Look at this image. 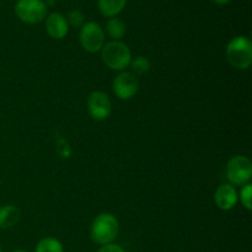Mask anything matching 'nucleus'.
<instances>
[{
    "mask_svg": "<svg viewBox=\"0 0 252 252\" xmlns=\"http://www.w3.org/2000/svg\"><path fill=\"white\" fill-rule=\"evenodd\" d=\"M120 224L115 216L110 213H101L94 219L91 224L90 235L93 241L98 245H107L117 238Z\"/></svg>",
    "mask_w": 252,
    "mask_h": 252,
    "instance_id": "f257e3e1",
    "label": "nucleus"
},
{
    "mask_svg": "<svg viewBox=\"0 0 252 252\" xmlns=\"http://www.w3.org/2000/svg\"><path fill=\"white\" fill-rule=\"evenodd\" d=\"M226 58L234 68L246 70L252 63V42L249 37H234L226 47Z\"/></svg>",
    "mask_w": 252,
    "mask_h": 252,
    "instance_id": "f03ea898",
    "label": "nucleus"
},
{
    "mask_svg": "<svg viewBox=\"0 0 252 252\" xmlns=\"http://www.w3.org/2000/svg\"><path fill=\"white\" fill-rule=\"evenodd\" d=\"M103 63L112 70H125L132 62V53L126 43L112 41L106 43L101 49Z\"/></svg>",
    "mask_w": 252,
    "mask_h": 252,
    "instance_id": "7ed1b4c3",
    "label": "nucleus"
},
{
    "mask_svg": "<svg viewBox=\"0 0 252 252\" xmlns=\"http://www.w3.org/2000/svg\"><path fill=\"white\" fill-rule=\"evenodd\" d=\"M15 14L25 24H39L47 17L48 6L43 0H19L15 5Z\"/></svg>",
    "mask_w": 252,
    "mask_h": 252,
    "instance_id": "20e7f679",
    "label": "nucleus"
},
{
    "mask_svg": "<svg viewBox=\"0 0 252 252\" xmlns=\"http://www.w3.org/2000/svg\"><path fill=\"white\" fill-rule=\"evenodd\" d=\"M226 176L230 185L245 186L252 177V164L250 159L244 155H235L226 165Z\"/></svg>",
    "mask_w": 252,
    "mask_h": 252,
    "instance_id": "39448f33",
    "label": "nucleus"
},
{
    "mask_svg": "<svg viewBox=\"0 0 252 252\" xmlns=\"http://www.w3.org/2000/svg\"><path fill=\"white\" fill-rule=\"evenodd\" d=\"M80 44L85 51L90 53H96L105 46V32L97 22L89 21L81 26L79 34Z\"/></svg>",
    "mask_w": 252,
    "mask_h": 252,
    "instance_id": "423d86ee",
    "label": "nucleus"
},
{
    "mask_svg": "<svg viewBox=\"0 0 252 252\" xmlns=\"http://www.w3.org/2000/svg\"><path fill=\"white\" fill-rule=\"evenodd\" d=\"M139 89L137 75L130 71H122L113 80V93L121 100H129Z\"/></svg>",
    "mask_w": 252,
    "mask_h": 252,
    "instance_id": "0eeeda50",
    "label": "nucleus"
},
{
    "mask_svg": "<svg viewBox=\"0 0 252 252\" xmlns=\"http://www.w3.org/2000/svg\"><path fill=\"white\" fill-rule=\"evenodd\" d=\"M88 110L94 120L105 121L112 111L110 97L102 91H94L88 98Z\"/></svg>",
    "mask_w": 252,
    "mask_h": 252,
    "instance_id": "6e6552de",
    "label": "nucleus"
},
{
    "mask_svg": "<svg viewBox=\"0 0 252 252\" xmlns=\"http://www.w3.org/2000/svg\"><path fill=\"white\" fill-rule=\"evenodd\" d=\"M217 207L223 211H230L236 206L238 202V193L233 185L223 184L217 189L216 196H214Z\"/></svg>",
    "mask_w": 252,
    "mask_h": 252,
    "instance_id": "1a4fd4ad",
    "label": "nucleus"
},
{
    "mask_svg": "<svg viewBox=\"0 0 252 252\" xmlns=\"http://www.w3.org/2000/svg\"><path fill=\"white\" fill-rule=\"evenodd\" d=\"M46 30L52 38L62 39L68 34L69 25L65 16L59 12H52L46 17Z\"/></svg>",
    "mask_w": 252,
    "mask_h": 252,
    "instance_id": "9d476101",
    "label": "nucleus"
},
{
    "mask_svg": "<svg viewBox=\"0 0 252 252\" xmlns=\"http://www.w3.org/2000/svg\"><path fill=\"white\" fill-rule=\"evenodd\" d=\"M20 209L16 206H4L0 208V229H9L16 225L20 220Z\"/></svg>",
    "mask_w": 252,
    "mask_h": 252,
    "instance_id": "9b49d317",
    "label": "nucleus"
},
{
    "mask_svg": "<svg viewBox=\"0 0 252 252\" xmlns=\"http://www.w3.org/2000/svg\"><path fill=\"white\" fill-rule=\"evenodd\" d=\"M98 10L106 17H116L127 5V0H97Z\"/></svg>",
    "mask_w": 252,
    "mask_h": 252,
    "instance_id": "f8f14e48",
    "label": "nucleus"
},
{
    "mask_svg": "<svg viewBox=\"0 0 252 252\" xmlns=\"http://www.w3.org/2000/svg\"><path fill=\"white\" fill-rule=\"evenodd\" d=\"M106 30L111 38L118 41L126 34V24L118 17H111L106 25Z\"/></svg>",
    "mask_w": 252,
    "mask_h": 252,
    "instance_id": "ddd939ff",
    "label": "nucleus"
},
{
    "mask_svg": "<svg viewBox=\"0 0 252 252\" xmlns=\"http://www.w3.org/2000/svg\"><path fill=\"white\" fill-rule=\"evenodd\" d=\"M34 252H64V248L57 239L44 238L37 244Z\"/></svg>",
    "mask_w": 252,
    "mask_h": 252,
    "instance_id": "4468645a",
    "label": "nucleus"
},
{
    "mask_svg": "<svg viewBox=\"0 0 252 252\" xmlns=\"http://www.w3.org/2000/svg\"><path fill=\"white\" fill-rule=\"evenodd\" d=\"M132 66L133 74H138V75H143V74H147L150 70V61L147 57H137L134 58V61L130 62L129 64Z\"/></svg>",
    "mask_w": 252,
    "mask_h": 252,
    "instance_id": "2eb2a0df",
    "label": "nucleus"
},
{
    "mask_svg": "<svg viewBox=\"0 0 252 252\" xmlns=\"http://www.w3.org/2000/svg\"><path fill=\"white\" fill-rule=\"evenodd\" d=\"M66 22H68L69 26L73 27H80L84 25V14L80 10H71L68 12V16L65 17Z\"/></svg>",
    "mask_w": 252,
    "mask_h": 252,
    "instance_id": "dca6fc26",
    "label": "nucleus"
},
{
    "mask_svg": "<svg viewBox=\"0 0 252 252\" xmlns=\"http://www.w3.org/2000/svg\"><path fill=\"white\" fill-rule=\"evenodd\" d=\"M240 199L243 206L245 207L248 211L252 209V186L250 184L245 185L240 192Z\"/></svg>",
    "mask_w": 252,
    "mask_h": 252,
    "instance_id": "f3484780",
    "label": "nucleus"
},
{
    "mask_svg": "<svg viewBox=\"0 0 252 252\" xmlns=\"http://www.w3.org/2000/svg\"><path fill=\"white\" fill-rule=\"evenodd\" d=\"M97 252H126L121 246L115 245V244H107L102 245Z\"/></svg>",
    "mask_w": 252,
    "mask_h": 252,
    "instance_id": "a211bd4d",
    "label": "nucleus"
},
{
    "mask_svg": "<svg viewBox=\"0 0 252 252\" xmlns=\"http://www.w3.org/2000/svg\"><path fill=\"white\" fill-rule=\"evenodd\" d=\"M214 4H218V5H226L228 2H230L231 0H212Z\"/></svg>",
    "mask_w": 252,
    "mask_h": 252,
    "instance_id": "6ab92c4d",
    "label": "nucleus"
},
{
    "mask_svg": "<svg viewBox=\"0 0 252 252\" xmlns=\"http://www.w3.org/2000/svg\"><path fill=\"white\" fill-rule=\"evenodd\" d=\"M14 252H25V251H22V250H16V251H14Z\"/></svg>",
    "mask_w": 252,
    "mask_h": 252,
    "instance_id": "aec40b11",
    "label": "nucleus"
},
{
    "mask_svg": "<svg viewBox=\"0 0 252 252\" xmlns=\"http://www.w3.org/2000/svg\"><path fill=\"white\" fill-rule=\"evenodd\" d=\"M0 252H1V250H0Z\"/></svg>",
    "mask_w": 252,
    "mask_h": 252,
    "instance_id": "412c9836",
    "label": "nucleus"
}]
</instances>
